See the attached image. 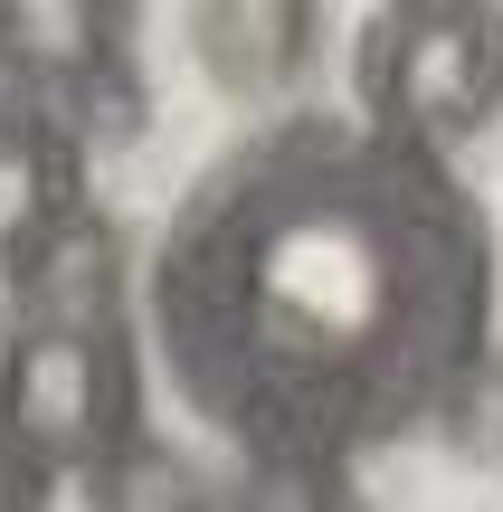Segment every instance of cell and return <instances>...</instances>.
<instances>
[{"label":"cell","instance_id":"cell-1","mask_svg":"<svg viewBox=\"0 0 503 512\" xmlns=\"http://www.w3.org/2000/svg\"><path fill=\"white\" fill-rule=\"evenodd\" d=\"M494 247L447 143L276 124L181 200L152 256L162 370L266 465L428 427L485 361Z\"/></svg>","mask_w":503,"mask_h":512},{"label":"cell","instance_id":"cell-7","mask_svg":"<svg viewBox=\"0 0 503 512\" xmlns=\"http://www.w3.org/2000/svg\"><path fill=\"white\" fill-rule=\"evenodd\" d=\"M447 437L466 446V456H503V361H475V380L456 389V408H447Z\"/></svg>","mask_w":503,"mask_h":512},{"label":"cell","instance_id":"cell-2","mask_svg":"<svg viewBox=\"0 0 503 512\" xmlns=\"http://www.w3.org/2000/svg\"><path fill=\"white\" fill-rule=\"evenodd\" d=\"M143 446V351L114 304H29L0 332V456L38 465L48 503H105Z\"/></svg>","mask_w":503,"mask_h":512},{"label":"cell","instance_id":"cell-6","mask_svg":"<svg viewBox=\"0 0 503 512\" xmlns=\"http://www.w3.org/2000/svg\"><path fill=\"white\" fill-rule=\"evenodd\" d=\"M323 48V0H190V57L219 95L266 105Z\"/></svg>","mask_w":503,"mask_h":512},{"label":"cell","instance_id":"cell-5","mask_svg":"<svg viewBox=\"0 0 503 512\" xmlns=\"http://www.w3.org/2000/svg\"><path fill=\"white\" fill-rule=\"evenodd\" d=\"M133 67V0H0V86L86 105Z\"/></svg>","mask_w":503,"mask_h":512},{"label":"cell","instance_id":"cell-4","mask_svg":"<svg viewBox=\"0 0 503 512\" xmlns=\"http://www.w3.org/2000/svg\"><path fill=\"white\" fill-rule=\"evenodd\" d=\"M86 219V124L48 95L0 86V275L29 285Z\"/></svg>","mask_w":503,"mask_h":512},{"label":"cell","instance_id":"cell-3","mask_svg":"<svg viewBox=\"0 0 503 512\" xmlns=\"http://www.w3.org/2000/svg\"><path fill=\"white\" fill-rule=\"evenodd\" d=\"M352 105L409 143H466L503 114V0H380L352 38Z\"/></svg>","mask_w":503,"mask_h":512}]
</instances>
